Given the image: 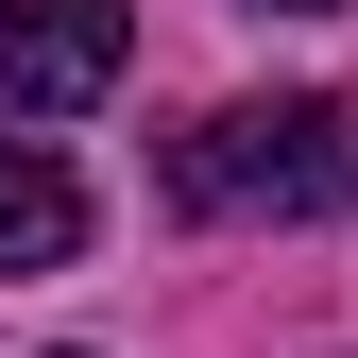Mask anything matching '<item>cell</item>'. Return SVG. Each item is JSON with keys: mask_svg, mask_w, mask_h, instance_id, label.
Returning a JSON list of instances; mask_svg holds the SVG:
<instances>
[{"mask_svg": "<svg viewBox=\"0 0 358 358\" xmlns=\"http://www.w3.org/2000/svg\"><path fill=\"white\" fill-rule=\"evenodd\" d=\"M171 205L205 222H341L358 205V103L290 85V103H222L171 137Z\"/></svg>", "mask_w": 358, "mask_h": 358, "instance_id": "6da1fadb", "label": "cell"}, {"mask_svg": "<svg viewBox=\"0 0 358 358\" xmlns=\"http://www.w3.org/2000/svg\"><path fill=\"white\" fill-rule=\"evenodd\" d=\"M120 52H137L120 0H0V120H69V103H103Z\"/></svg>", "mask_w": 358, "mask_h": 358, "instance_id": "7a4b0ae2", "label": "cell"}, {"mask_svg": "<svg viewBox=\"0 0 358 358\" xmlns=\"http://www.w3.org/2000/svg\"><path fill=\"white\" fill-rule=\"evenodd\" d=\"M69 256H85V188L34 137H0V273H69Z\"/></svg>", "mask_w": 358, "mask_h": 358, "instance_id": "3957f363", "label": "cell"}, {"mask_svg": "<svg viewBox=\"0 0 358 358\" xmlns=\"http://www.w3.org/2000/svg\"><path fill=\"white\" fill-rule=\"evenodd\" d=\"M273 17H324V0H273Z\"/></svg>", "mask_w": 358, "mask_h": 358, "instance_id": "277c9868", "label": "cell"}]
</instances>
